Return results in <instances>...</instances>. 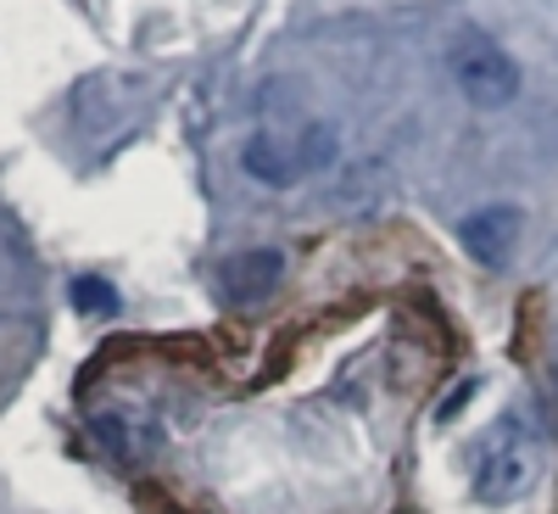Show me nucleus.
<instances>
[{
	"label": "nucleus",
	"instance_id": "7ed1b4c3",
	"mask_svg": "<svg viewBox=\"0 0 558 514\" xmlns=\"http://www.w3.org/2000/svg\"><path fill=\"white\" fill-rule=\"evenodd\" d=\"M520 229H525V213L508 207V202H486L475 213L458 218V247L470 252L481 268H502L520 247Z\"/></svg>",
	"mask_w": 558,
	"mask_h": 514
},
{
	"label": "nucleus",
	"instance_id": "20e7f679",
	"mask_svg": "<svg viewBox=\"0 0 558 514\" xmlns=\"http://www.w3.org/2000/svg\"><path fill=\"white\" fill-rule=\"evenodd\" d=\"M279 279H286V252L279 247H246L223 263V297L241 302V308H257L279 291Z\"/></svg>",
	"mask_w": 558,
	"mask_h": 514
},
{
	"label": "nucleus",
	"instance_id": "f257e3e1",
	"mask_svg": "<svg viewBox=\"0 0 558 514\" xmlns=\"http://www.w3.org/2000/svg\"><path fill=\"white\" fill-rule=\"evenodd\" d=\"M447 73L458 84V96L470 107H481V112H497V107H508L520 96V62L508 57L486 28H458L452 34Z\"/></svg>",
	"mask_w": 558,
	"mask_h": 514
},
{
	"label": "nucleus",
	"instance_id": "f03ea898",
	"mask_svg": "<svg viewBox=\"0 0 558 514\" xmlns=\"http://www.w3.org/2000/svg\"><path fill=\"white\" fill-rule=\"evenodd\" d=\"M330 157H336V129H324V123H307L296 134L257 129L241 146V168L263 184H296V179L318 174Z\"/></svg>",
	"mask_w": 558,
	"mask_h": 514
},
{
	"label": "nucleus",
	"instance_id": "39448f33",
	"mask_svg": "<svg viewBox=\"0 0 558 514\" xmlns=\"http://www.w3.org/2000/svg\"><path fill=\"white\" fill-rule=\"evenodd\" d=\"M73 308L84 319H112L118 313V291L107 286V279H96V274H78L73 279Z\"/></svg>",
	"mask_w": 558,
	"mask_h": 514
}]
</instances>
